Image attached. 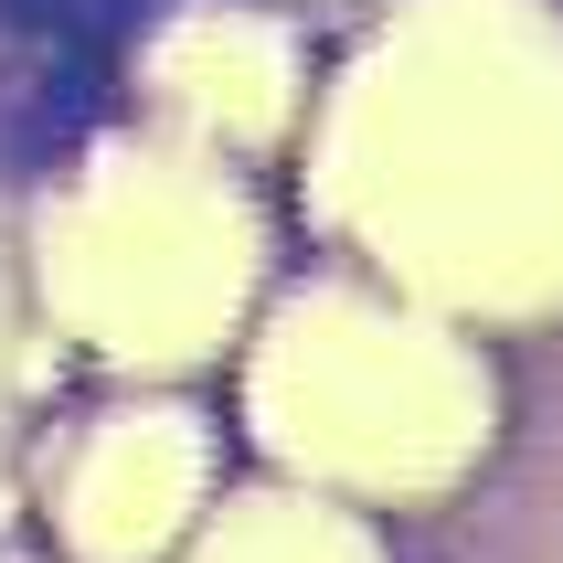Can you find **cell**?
I'll list each match as a JSON object with an SVG mask.
<instances>
[{
	"instance_id": "6da1fadb",
	"label": "cell",
	"mask_w": 563,
	"mask_h": 563,
	"mask_svg": "<svg viewBox=\"0 0 563 563\" xmlns=\"http://www.w3.org/2000/svg\"><path fill=\"white\" fill-rule=\"evenodd\" d=\"M319 213L437 309H563V22L542 0H405L330 86Z\"/></svg>"
},
{
	"instance_id": "7a4b0ae2",
	"label": "cell",
	"mask_w": 563,
	"mask_h": 563,
	"mask_svg": "<svg viewBox=\"0 0 563 563\" xmlns=\"http://www.w3.org/2000/svg\"><path fill=\"white\" fill-rule=\"evenodd\" d=\"M255 437L319 489H446L489 437V373L446 319L373 287H298L255 341Z\"/></svg>"
},
{
	"instance_id": "3957f363",
	"label": "cell",
	"mask_w": 563,
	"mask_h": 563,
	"mask_svg": "<svg viewBox=\"0 0 563 563\" xmlns=\"http://www.w3.org/2000/svg\"><path fill=\"white\" fill-rule=\"evenodd\" d=\"M255 202L181 139H128L43 213V287L107 362L170 373L245 319L255 298Z\"/></svg>"
},
{
	"instance_id": "277c9868",
	"label": "cell",
	"mask_w": 563,
	"mask_h": 563,
	"mask_svg": "<svg viewBox=\"0 0 563 563\" xmlns=\"http://www.w3.org/2000/svg\"><path fill=\"white\" fill-rule=\"evenodd\" d=\"M202 478H213V446H202L191 415L128 405L75 446V468H64V532L96 563H150L202 510Z\"/></svg>"
},
{
	"instance_id": "5b68a950",
	"label": "cell",
	"mask_w": 563,
	"mask_h": 563,
	"mask_svg": "<svg viewBox=\"0 0 563 563\" xmlns=\"http://www.w3.org/2000/svg\"><path fill=\"white\" fill-rule=\"evenodd\" d=\"M150 86L170 96V118H191L202 139H277L287 107H298V43H287L266 11H234V0H202L159 32Z\"/></svg>"
},
{
	"instance_id": "8992f818",
	"label": "cell",
	"mask_w": 563,
	"mask_h": 563,
	"mask_svg": "<svg viewBox=\"0 0 563 563\" xmlns=\"http://www.w3.org/2000/svg\"><path fill=\"white\" fill-rule=\"evenodd\" d=\"M191 563H383L373 532L362 521H341L330 500H298V489H255V500H234L202 532V553Z\"/></svg>"
}]
</instances>
